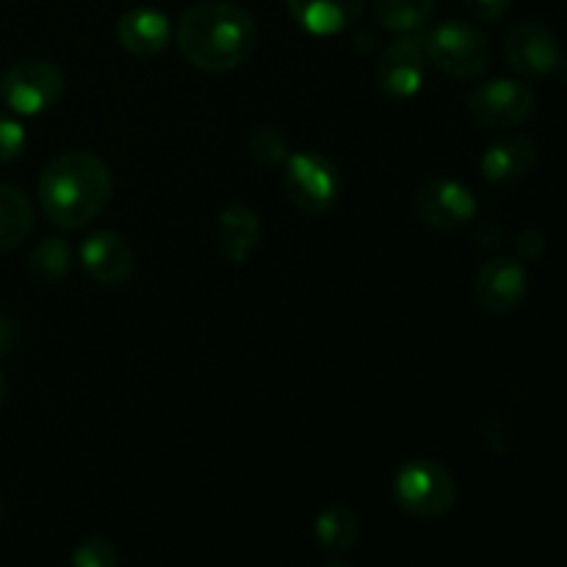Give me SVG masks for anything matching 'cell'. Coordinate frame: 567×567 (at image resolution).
<instances>
[{"mask_svg": "<svg viewBox=\"0 0 567 567\" xmlns=\"http://www.w3.org/2000/svg\"><path fill=\"white\" fill-rule=\"evenodd\" d=\"M116 39H120L122 50L136 59H153L169 44L172 22L161 9L138 6V9L122 14L120 25H116Z\"/></svg>", "mask_w": 567, "mask_h": 567, "instance_id": "obj_13", "label": "cell"}, {"mask_svg": "<svg viewBox=\"0 0 567 567\" xmlns=\"http://www.w3.org/2000/svg\"><path fill=\"white\" fill-rule=\"evenodd\" d=\"M426 59L443 75L474 81L491 66V42L476 25L463 20H443L424 33Z\"/></svg>", "mask_w": 567, "mask_h": 567, "instance_id": "obj_4", "label": "cell"}, {"mask_svg": "<svg viewBox=\"0 0 567 567\" xmlns=\"http://www.w3.org/2000/svg\"><path fill=\"white\" fill-rule=\"evenodd\" d=\"M249 155L260 166H280L288 158V138L277 127H255L249 136Z\"/></svg>", "mask_w": 567, "mask_h": 567, "instance_id": "obj_21", "label": "cell"}, {"mask_svg": "<svg viewBox=\"0 0 567 567\" xmlns=\"http://www.w3.org/2000/svg\"><path fill=\"white\" fill-rule=\"evenodd\" d=\"M293 22L313 37H338L363 17L365 0H286Z\"/></svg>", "mask_w": 567, "mask_h": 567, "instance_id": "obj_14", "label": "cell"}, {"mask_svg": "<svg viewBox=\"0 0 567 567\" xmlns=\"http://www.w3.org/2000/svg\"><path fill=\"white\" fill-rule=\"evenodd\" d=\"M435 11V0H374L371 3V17L385 31L408 37L419 33L430 22Z\"/></svg>", "mask_w": 567, "mask_h": 567, "instance_id": "obj_19", "label": "cell"}, {"mask_svg": "<svg viewBox=\"0 0 567 567\" xmlns=\"http://www.w3.org/2000/svg\"><path fill=\"white\" fill-rule=\"evenodd\" d=\"M504 61L520 78H546L563 64V48L551 28L540 22H518L502 39Z\"/></svg>", "mask_w": 567, "mask_h": 567, "instance_id": "obj_9", "label": "cell"}, {"mask_svg": "<svg viewBox=\"0 0 567 567\" xmlns=\"http://www.w3.org/2000/svg\"><path fill=\"white\" fill-rule=\"evenodd\" d=\"M72 269V249L64 238L48 236L33 247L31 275L39 282H61Z\"/></svg>", "mask_w": 567, "mask_h": 567, "instance_id": "obj_20", "label": "cell"}, {"mask_svg": "<svg viewBox=\"0 0 567 567\" xmlns=\"http://www.w3.org/2000/svg\"><path fill=\"white\" fill-rule=\"evenodd\" d=\"M313 535L316 543H319L327 554L341 557V554L352 551L354 543H358L360 520L347 504H332V507H327L324 513L316 518Z\"/></svg>", "mask_w": 567, "mask_h": 567, "instance_id": "obj_18", "label": "cell"}, {"mask_svg": "<svg viewBox=\"0 0 567 567\" xmlns=\"http://www.w3.org/2000/svg\"><path fill=\"white\" fill-rule=\"evenodd\" d=\"M219 252L225 255L230 264H247L249 255L258 249L260 244V221L249 205L230 203L219 214Z\"/></svg>", "mask_w": 567, "mask_h": 567, "instance_id": "obj_16", "label": "cell"}, {"mask_svg": "<svg viewBox=\"0 0 567 567\" xmlns=\"http://www.w3.org/2000/svg\"><path fill=\"white\" fill-rule=\"evenodd\" d=\"M529 277L518 258H491L476 275V302L491 316H509L524 305Z\"/></svg>", "mask_w": 567, "mask_h": 567, "instance_id": "obj_11", "label": "cell"}, {"mask_svg": "<svg viewBox=\"0 0 567 567\" xmlns=\"http://www.w3.org/2000/svg\"><path fill=\"white\" fill-rule=\"evenodd\" d=\"M513 0H463L465 11L480 22H496L509 11Z\"/></svg>", "mask_w": 567, "mask_h": 567, "instance_id": "obj_24", "label": "cell"}, {"mask_svg": "<svg viewBox=\"0 0 567 567\" xmlns=\"http://www.w3.org/2000/svg\"><path fill=\"white\" fill-rule=\"evenodd\" d=\"M332 567H349V565H332Z\"/></svg>", "mask_w": 567, "mask_h": 567, "instance_id": "obj_29", "label": "cell"}, {"mask_svg": "<svg viewBox=\"0 0 567 567\" xmlns=\"http://www.w3.org/2000/svg\"><path fill=\"white\" fill-rule=\"evenodd\" d=\"M81 264L100 286H125L133 275V249L114 230H97L81 244Z\"/></svg>", "mask_w": 567, "mask_h": 567, "instance_id": "obj_12", "label": "cell"}, {"mask_svg": "<svg viewBox=\"0 0 567 567\" xmlns=\"http://www.w3.org/2000/svg\"><path fill=\"white\" fill-rule=\"evenodd\" d=\"M515 249H518L520 260H537L546 252V238L540 230H524L515 241Z\"/></svg>", "mask_w": 567, "mask_h": 567, "instance_id": "obj_25", "label": "cell"}, {"mask_svg": "<svg viewBox=\"0 0 567 567\" xmlns=\"http://www.w3.org/2000/svg\"><path fill=\"white\" fill-rule=\"evenodd\" d=\"M426 66H430V59H426L424 37H419V33L399 37L396 42L388 44L385 53L377 61V89L393 100L413 97L424 86Z\"/></svg>", "mask_w": 567, "mask_h": 567, "instance_id": "obj_10", "label": "cell"}, {"mask_svg": "<svg viewBox=\"0 0 567 567\" xmlns=\"http://www.w3.org/2000/svg\"><path fill=\"white\" fill-rule=\"evenodd\" d=\"M0 97L14 114H44L64 97V72L44 59L17 61L0 81Z\"/></svg>", "mask_w": 567, "mask_h": 567, "instance_id": "obj_6", "label": "cell"}, {"mask_svg": "<svg viewBox=\"0 0 567 567\" xmlns=\"http://www.w3.org/2000/svg\"><path fill=\"white\" fill-rule=\"evenodd\" d=\"M28 147L25 127L17 120L0 116V164H11V161L22 158Z\"/></svg>", "mask_w": 567, "mask_h": 567, "instance_id": "obj_23", "label": "cell"}, {"mask_svg": "<svg viewBox=\"0 0 567 567\" xmlns=\"http://www.w3.org/2000/svg\"><path fill=\"white\" fill-rule=\"evenodd\" d=\"M282 192L299 214L321 216L341 197V175L327 155L308 150L286 161Z\"/></svg>", "mask_w": 567, "mask_h": 567, "instance_id": "obj_5", "label": "cell"}, {"mask_svg": "<svg viewBox=\"0 0 567 567\" xmlns=\"http://www.w3.org/2000/svg\"><path fill=\"white\" fill-rule=\"evenodd\" d=\"M120 557H116L114 543L105 537H86L81 546L72 551L70 565L72 567H116Z\"/></svg>", "mask_w": 567, "mask_h": 567, "instance_id": "obj_22", "label": "cell"}, {"mask_svg": "<svg viewBox=\"0 0 567 567\" xmlns=\"http://www.w3.org/2000/svg\"><path fill=\"white\" fill-rule=\"evenodd\" d=\"M114 177L109 164L89 150H72L44 166L39 177L42 214L61 230L89 227L109 205Z\"/></svg>", "mask_w": 567, "mask_h": 567, "instance_id": "obj_2", "label": "cell"}, {"mask_svg": "<svg viewBox=\"0 0 567 567\" xmlns=\"http://www.w3.org/2000/svg\"><path fill=\"white\" fill-rule=\"evenodd\" d=\"M391 493L402 513L421 520L443 518L457 504V482H454L452 471L426 457L408 460L404 465H399V471L393 474Z\"/></svg>", "mask_w": 567, "mask_h": 567, "instance_id": "obj_3", "label": "cell"}, {"mask_svg": "<svg viewBox=\"0 0 567 567\" xmlns=\"http://www.w3.org/2000/svg\"><path fill=\"white\" fill-rule=\"evenodd\" d=\"M33 203L22 188L0 183V255L20 247L33 230Z\"/></svg>", "mask_w": 567, "mask_h": 567, "instance_id": "obj_17", "label": "cell"}, {"mask_svg": "<svg viewBox=\"0 0 567 567\" xmlns=\"http://www.w3.org/2000/svg\"><path fill=\"white\" fill-rule=\"evenodd\" d=\"M559 72H563V81L567 83V59H563V64H559Z\"/></svg>", "mask_w": 567, "mask_h": 567, "instance_id": "obj_28", "label": "cell"}, {"mask_svg": "<svg viewBox=\"0 0 567 567\" xmlns=\"http://www.w3.org/2000/svg\"><path fill=\"white\" fill-rule=\"evenodd\" d=\"M258 22L247 9L225 0H205L183 11L175 42L183 59L199 72L238 70L258 48Z\"/></svg>", "mask_w": 567, "mask_h": 567, "instance_id": "obj_1", "label": "cell"}, {"mask_svg": "<svg viewBox=\"0 0 567 567\" xmlns=\"http://www.w3.org/2000/svg\"><path fill=\"white\" fill-rule=\"evenodd\" d=\"M535 92L526 83L513 78H493L480 83L468 97V114L476 125L491 131H509L520 127L535 114Z\"/></svg>", "mask_w": 567, "mask_h": 567, "instance_id": "obj_7", "label": "cell"}, {"mask_svg": "<svg viewBox=\"0 0 567 567\" xmlns=\"http://www.w3.org/2000/svg\"><path fill=\"white\" fill-rule=\"evenodd\" d=\"M474 192L454 177H432L415 192V214L430 230L460 233L476 219Z\"/></svg>", "mask_w": 567, "mask_h": 567, "instance_id": "obj_8", "label": "cell"}, {"mask_svg": "<svg viewBox=\"0 0 567 567\" xmlns=\"http://www.w3.org/2000/svg\"><path fill=\"white\" fill-rule=\"evenodd\" d=\"M3 399H6V382H3V374H0V408H3Z\"/></svg>", "mask_w": 567, "mask_h": 567, "instance_id": "obj_27", "label": "cell"}, {"mask_svg": "<svg viewBox=\"0 0 567 567\" xmlns=\"http://www.w3.org/2000/svg\"><path fill=\"white\" fill-rule=\"evenodd\" d=\"M0 513H3V509H0Z\"/></svg>", "mask_w": 567, "mask_h": 567, "instance_id": "obj_30", "label": "cell"}, {"mask_svg": "<svg viewBox=\"0 0 567 567\" xmlns=\"http://www.w3.org/2000/svg\"><path fill=\"white\" fill-rule=\"evenodd\" d=\"M537 158H540V153H537L535 138L515 133V136L498 138L482 153L480 169L485 181L513 183L529 175L537 166Z\"/></svg>", "mask_w": 567, "mask_h": 567, "instance_id": "obj_15", "label": "cell"}, {"mask_svg": "<svg viewBox=\"0 0 567 567\" xmlns=\"http://www.w3.org/2000/svg\"><path fill=\"white\" fill-rule=\"evenodd\" d=\"M14 324H11V319H6L3 313H0V354H9L11 347H14Z\"/></svg>", "mask_w": 567, "mask_h": 567, "instance_id": "obj_26", "label": "cell"}]
</instances>
